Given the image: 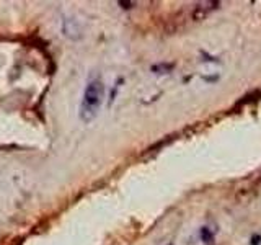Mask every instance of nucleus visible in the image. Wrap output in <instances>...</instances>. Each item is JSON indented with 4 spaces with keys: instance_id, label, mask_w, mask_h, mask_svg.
<instances>
[{
    "instance_id": "obj_1",
    "label": "nucleus",
    "mask_w": 261,
    "mask_h": 245,
    "mask_svg": "<svg viewBox=\"0 0 261 245\" xmlns=\"http://www.w3.org/2000/svg\"><path fill=\"white\" fill-rule=\"evenodd\" d=\"M103 100H105V83L101 82V79L97 77L88 80L82 97V103H80L79 118L85 124L92 123L98 116V111L101 108Z\"/></svg>"
},
{
    "instance_id": "obj_2",
    "label": "nucleus",
    "mask_w": 261,
    "mask_h": 245,
    "mask_svg": "<svg viewBox=\"0 0 261 245\" xmlns=\"http://www.w3.org/2000/svg\"><path fill=\"white\" fill-rule=\"evenodd\" d=\"M217 5H219V2H201V3H197L195 12H193V18L195 20L206 18L211 12L217 8Z\"/></svg>"
},
{
    "instance_id": "obj_3",
    "label": "nucleus",
    "mask_w": 261,
    "mask_h": 245,
    "mask_svg": "<svg viewBox=\"0 0 261 245\" xmlns=\"http://www.w3.org/2000/svg\"><path fill=\"white\" fill-rule=\"evenodd\" d=\"M199 237L204 244H212L214 242V235L212 232L208 229V227H202V229L199 230Z\"/></svg>"
},
{
    "instance_id": "obj_4",
    "label": "nucleus",
    "mask_w": 261,
    "mask_h": 245,
    "mask_svg": "<svg viewBox=\"0 0 261 245\" xmlns=\"http://www.w3.org/2000/svg\"><path fill=\"white\" fill-rule=\"evenodd\" d=\"M118 5H121L123 8H130V7H134V5H136V3H134V2H123V0H119V2H118Z\"/></svg>"
},
{
    "instance_id": "obj_5",
    "label": "nucleus",
    "mask_w": 261,
    "mask_h": 245,
    "mask_svg": "<svg viewBox=\"0 0 261 245\" xmlns=\"http://www.w3.org/2000/svg\"><path fill=\"white\" fill-rule=\"evenodd\" d=\"M260 240H261L260 235H255V237H253V245H260Z\"/></svg>"
},
{
    "instance_id": "obj_6",
    "label": "nucleus",
    "mask_w": 261,
    "mask_h": 245,
    "mask_svg": "<svg viewBox=\"0 0 261 245\" xmlns=\"http://www.w3.org/2000/svg\"><path fill=\"white\" fill-rule=\"evenodd\" d=\"M170 245H172V244H170Z\"/></svg>"
}]
</instances>
